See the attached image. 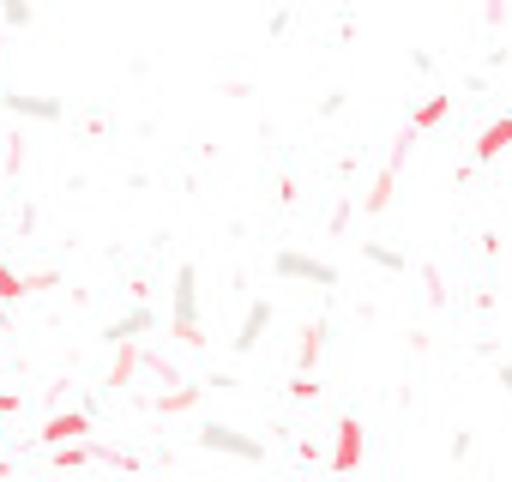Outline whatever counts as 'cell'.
<instances>
[{"instance_id":"1","label":"cell","mask_w":512,"mask_h":482,"mask_svg":"<svg viewBox=\"0 0 512 482\" xmlns=\"http://www.w3.org/2000/svg\"><path fill=\"white\" fill-rule=\"evenodd\" d=\"M175 338H181L187 350L205 344V332H199V272H193V266L175 272Z\"/></svg>"},{"instance_id":"2","label":"cell","mask_w":512,"mask_h":482,"mask_svg":"<svg viewBox=\"0 0 512 482\" xmlns=\"http://www.w3.org/2000/svg\"><path fill=\"white\" fill-rule=\"evenodd\" d=\"M199 446H205V452H229V458H241V464H260V458H266L260 440H247V434L229 428V422H199Z\"/></svg>"},{"instance_id":"3","label":"cell","mask_w":512,"mask_h":482,"mask_svg":"<svg viewBox=\"0 0 512 482\" xmlns=\"http://www.w3.org/2000/svg\"><path fill=\"white\" fill-rule=\"evenodd\" d=\"M362 458H368V428H362V416H344L326 464H332V470H362Z\"/></svg>"},{"instance_id":"4","label":"cell","mask_w":512,"mask_h":482,"mask_svg":"<svg viewBox=\"0 0 512 482\" xmlns=\"http://www.w3.org/2000/svg\"><path fill=\"white\" fill-rule=\"evenodd\" d=\"M266 326H272V302H247V314H241V326H235V356H247V350H260V338H266Z\"/></svg>"},{"instance_id":"5","label":"cell","mask_w":512,"mask_h":482,"mask_svg":"<svg viewBox=\"0 0 512 482\" xmlns=\"http://www.w3.org/2000/svg\"><path fill=\"white\" fill-rule=\"evenodd\" d=\"M85 434H91V416H85V410H61V416H49V422H43V434H37V440L55 452V446H67V440H85Z\"/></svg>"},{"instance_id":"6","label":"cell","mask_w":512,"mask_h":482,"mask_svg":"<svg viewBox=\"0 0 512 482\" xmlns=\"http://www.w3.org/2000/svg\"><path fill=\"white\" fill-rule=\"evenodd\" d=\"M506 151H512V115H500V121H488V127L476 133L470 163H494V157H506Z\"/></svg>"},{"instance_id":"7","label":"cell","mask_w":512,"mask_h":482,"mask_svg":"<svg viewBox=\"0 0 512 482\" xmlns=\"http://www.w3.org/2000/svg\"><path fill=\"white\" fill-rule=\"evenodd\" d=\"M278 278H302V284H338V266L326 260H302V254H278Z\"/></svg>"},{"instance_id":"8","label":"cell","mask_w":512,"mask_h":482,"mask_svg":"<svg viewBox=\"0 0 512 482\" xmlns=\"http://www.w3.org/2000/svg\"><path fill=\"white\" fill-rule=\"evenodd\" d=\"M139 362H145V356H139V338H121V344H115V362H109V380H103V386H109V392H127V386H133V374H139Z\"/></svg>"},{"instance_id":"9","label":"cell","mask_w":512,"mask_h":482,"mask_svg":"<svg viewBox=\"0 0 512 482\" xmlns=\"http://www.w3.org/2000/svg\"><path fill=\"white\" fill-rule=\"evenodd\" d=\"M446 115H452V97L434 91V97H422V103L410 109V127H416V133H434V127H446Z\"/></svg>"},{"instance_id":"10","label":"cell","mask_w":512,"mask_h":482,"mask_svg":"<svg viewBox=\"0 0 512 482\" xmlns=\"http://www.w3.org/2000/svg\"><path fill=\"white\" fill-rule=\"evenodd\" d=\"M392 187H398V169H380V175H374V187L362 193V211H368V217H380V211L392 205Z\"/></svg>"},{"instance_id":"11","label":"cell","mask_w":512,"mask_h":482,"mask_svg":"<svg viewBox=\"0 0 512 482\" xmlns=\"http://www.w3.org/2000/svg\"><path fill=\"white\" fill-rule=\"evenodd\" d=\"M13 115H31V121H61V103L55 97H7Z\"/></svg>"},{"instance_id":"12","label":"cell","mask_w":512,"mask_h":482,"mask_svg":"<svg viewBox=\"0 0 512 482\" xmlns=\"http://www.w3.org/2000/svg\"><path fill=\"white\" fill-rule=\"evenodd\" d=\"M326 338H332V332H326V320H314V326L302 332V350H296V368H314V362L326 356Z\"/></svg>"},{"instance_id":"13","label":"cell","mask_w":512,"mask_h":482,"mask_svg":"<svg viewBox=\"0 0 512 482\" xmlns=\"http://www.w3.org/2000/svg\"><path fill=\"white\" fill-rule=\"evenodd\" d=\"M199 392H205V386H181V380H175V392H163V398H157V410H163V416H181V410H193V404H199Z\"/></svg>"},{"instance_id":"14","label":"cell","mask_w":512,"mask_h":482,"mask_svg":"<svg viewBox=\"0 0 512 482\" xmlns=\"http://www.w3.org/2000/svg\"><path fill=\"white\" fill-rule=\"evenodd\" d=\"M139 332H151V314H145V308H133L127 320H115L103 338H109V344H121V338H139Z\"/></svg>"},{"instance_id":"15","label":"cell","mask_w":512,"mask_h":482,"mask_svg":"<svg viewBox=\"0 0 512 482\" xmlns=\"http://www.w3.org/2000/svg\"><path fill=\"white\" fill-rule=\"evenodd\" d=\"M0 25H7V31H25V25H31V0H0Z\"/></svg>"},{"instance_id":"16","label":"cell","mask_w":512,"mask_h":482,"mask_svg":"<svg viewBox=\"0 0 512 482\" xmlns=\"http://www.w3.org/2000/svg\"><path fill=\"white\" fill-rule=\"evenodd\" d=\"M19 296H31V290H25V278L7 266V254H0V302H19Z\"/></svg>"},{"instance_id":"17","label":"cell","mask_w":512,"mask_h":482,"mask_svg":"<svg viewBox=\"0 0 512 482\" xmlns=\"http://www.w3.org/2000/svg\"><path fill=\"white\" fill-rule=\"evenodd\" d=\"M368 260H374V266H386V272H404V254L380 248V241H368Z\"/></svg>"},{"instance_id":"18","label":"cell","mask_w":512,"mask_h":482,"mask_svg":"<svg viewBox=\"0 0 512 482\" xmlns=\"http://www.w3.org/2000/svg\"><path fill=\"white\" fill-rule=\"evenodd\" d=\"M19 410V392H0V416H13Z\"/></svg>"},{"instance_id":"19","label":"cell","mask_w":512,"mask_h":482,"mask_svg":"<svg viewBox=\"0 0 512 482\" xmlns=\"http://www.w3.org/2000/svg\"><path fill=\"white\" fill-rule=\"evenodd\" d=\"M506 19V0H488V25H500Z\"/></svg>"},{"instance_id":"20","label":"cell","mask_w":512,"mask_h":482,"mask_svg":"<svg viewBox=\"0 0 512 482\" xmlns=\"http://www.w3.org/2000/svg\"><path fill=\"white\" fill-rule=\"evenodd\" d=\"M500 386H506V398H512V362H500Z\"/></svg>"},{"instance_id":"21","label":"cell","mask_w":512,"mask_h":482,"mask_svg":"<svg viewBox=\"0 0 512 482\" xmlns=\"http://www.w3.org/2000/svg\"><path fill=\"white\" fill-rule=\"evenodd\" d=\"M0 67H7V31H0Z\"/></svg>"},{"instance_id":"22","label":"cell","mask_w":512,"mask_h":482,"mask_svg":"<svg viewBox=\"0 0 512 482\" xmlns=\"http://www.w3.org/2000/svg\"><path fill=\"white\" fill-rule=\"evenodd\" d=\"M278 7H290V0H278Z\"/></svg>"}]
</instances>
